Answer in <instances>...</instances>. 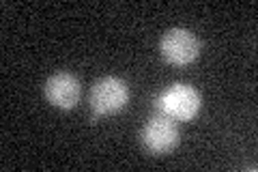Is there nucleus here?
<instances>
[{
  "label": "nucleus",
  "instance_id": "obj_1",
  "mask_svg": "<svg viewBox=\"0 0 258 172\" xmlns=\"http://www.w3.org/2000/svg\"><path fill=\"white\" fill-rule=\"evenodd\" d=\"M203 105V97L189 84H176L168 86L164 93L157 97V110L172 121H191L198 114Z\"/></svg>",
  "mask_w": 258,
  "mask_h": 172
},
{
  "label": "nucleus",
  "instance_id": "obj_2",
  "mask_svg": "<svg viewBox=\"0 0 258 172\" xmlns=\"http://www.w3.org/2000/svg\"><path fill=\"white\" fill-rule=\"evenodd\" d=\"M129 101V84L123 78L106 76L99 82H95L91 88V108L95 117H106V114H116Z\"/></svg>",
  "mask_w": 258,
  "mask_h": 172
},
{
  "label": "nucleus",
  "instance_id": "obj_3",
  "mask_svg": "<svg viewBox=\"0 0 258 172\" xmlns=\"http://www.w3.org/2000/svg\"><path fill=\"white\" fill-rule=\"evenodd\" d=\"M159 52L170 65H189L200 54V39L187 28H170L159 41Z\"/></svg>",
  "mask_w": 258,
  "mask_h": 172
},
{
  "label": "nucleus",
  "instance_id": "obj_4",
  "mask_svg": "<svg viewBox=\"0 0 258 172\" xmlns=\"http://www.w3.org/2000/svg\"><path fill=\"white\" fill-rule=\"evenodd\" d=\"M142 144L144 149L151 151L153 155H161L172 151L176 142H179V127L174 125V121L166 114H157L151 121H147V125L142 127Z\"/></svg>",
  "mask_w": 258,
  "mask_h": 172
},
{
  "label": "nucleus",
  "instance_id": "obj_5",
  "mask_svg": "<svg viewBox=\"0 0 258 172\" xmlns=\"http://www.w3.org/2000/svg\"><path fill=\"white\" fill-rule=\"evenodd\" d=\"M45 99L54 108L71 110L80 101V80L67 71H58L45 82Z\"/></svg>",
  "mask_w": 258,
  "mask_h": 172
}]
</instances>
